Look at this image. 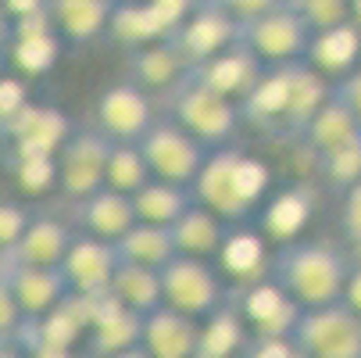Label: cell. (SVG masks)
Here are the masks:
<instances>
[{
    "instance_id": "obj_1",
    "label": "cell",
    "mask_w": 361,
    "mask_h": 358,
    "mask_svg": "<svg viewBox=\"0 0 361 358\" xmlns=\"http://www.w3.org/2000/svg\"><path fill=\"white\" fill-rule=\"evenodd\" d=\"M347 269V254L329 240H286L272 254V280L297 309H319V304L340 301Z\"/></svg>"
},
{
    "instance_id": "obj_2",
    "label": "cell",
    "mask_w": 361,
    "mask_h": 358,
    "mask_svg": "<svg viewBox=\"0 0 361 358\" xmlns=\"http://www.w3.org/2000/svg\"><path fill=\"white\" fill-rule=\"evenodd\" d=\"M193 186V201L204 204L222 222H240L254 212L265 186L262 165H254L243 150H215L204 158Z\"/></svg>"
},
{
    "instance_id": "obj_3",
    "label": "cell",
    "mask_w": 361,
    "mask_h": 358,
    "mask_svg": "<svg viewBox=\"0 0 361 358\" xmlns=\"http://www.w3.org/2000/svg\"><path fill=\"white\" fill-rule=\"evenodd\" d=\"M169 112H172V122H179L204 147L226 143L236 133V126H240V105L236 100L222 97L212 86H204L186 68L169 86Z\"/></svg>"
},
{
    "instance_id": "obj_4",
    "label": "cell",
    "mask_w": 361,
    "mask_h": 358,
    "mask_svg": "<svg viewBox=\"0 0 361 358\" xmlns=\"http://www.w3.org/2000/svg\"><path fill=\"white\" fill-rule=\"evenodd\" d=\"M286 337L304 358H361V316L343 301L297 309Z\"/></svg>"
},
{
    "instance_id": "obj_5",
    "label": "cell",
    "mask_w": 361,
    "mask_h": 358,
    "mask_svg": "<svg viewBox=\"0 0 361 358\" xmlns=\"http://www.w3.org/2000/svg\"><path fill=\"white\" fill-rule=\"evenodd\" d=\"M158 273H161V304H169V309H176L190 319L219 316L222 301H226V287L204 258L172 254Z\"/></svg>"
},
{
    "instance_id": "obj_6",
    "label": "cell",
    "mask_w": 361,
    "mask_h": 358,
    "mask_svg": "<svg viewBox=\"0 0 361 358\" xmlns=\"http://www.w3.org/2000/svg\"><path fill=\"white\" fill-rule=\"evenodd\" d=\"M136 147H140V155L154 179L186 183V186L197 179L204 158H208V147L172 119H154L147 126V133L136 140Z\"/></svg>"
},
{
    "instance_id": "obj_7",
    "label": "cell",
    "mask_w": 361,
    "mask_h": 358,
    "mask_svg": "<svg viewBox=\"0 0 361 358\" xmlns=\"http://www.w3.org/2000/svg\"><path fill=\"white\" fill-rule=\"evenodd\" d=\"M240 43L250 47L262 61L290 65V61H304V58H307V47H312V29H307L304 18L283 0V4H276L272 11L243 22V25H240Z\"/></svg>"
},
{
    "instance_id": "obj_8",
    "label": "cell",
    "mask_w": 361,
    "mask_h": 358,
    "mask_svg": "<svg viewBox=\"0 0 361 358\" xmlns=\"http://www.w3.org/2000/svg\"><path fill=\"white\" fill-rule=\"evenodd\" d=\"M111 143L115 140H108L100 129H82V133L68 136L61 155H58V186L75 201L100 190L104 186V169H108Z\"/></svg>"
},
{
    "instance_id": "obj_9",
    "label": "cell",
    "mask_w": 361,
    "mask_h": 358,
    "mask_svg": "<svg viewBox=\"0 0 361 358\" xmlns=\"http://www.w3.org/2000/svg\"><path fill=\"white\" fill-rule=\"evenodd\" d=\"M165 40L176 47V54L190 68V65H200V61L215 58L229 43H236L240 40V22H233L229 15L212 11V8H193Z\"/></svg>"
},
{
    "instance_id": "obj_10",
    "label": "cell",
    "mask_w": 361,
    "mask_h": 358,
    "mask_svg": "<svg viewBox=\"0 0 361 358\" xmlns=\"http://www.w3.org/2000/svg\"><path fill=\"white\" fill-rule=\"evenodd\" d=\"M150 122H154V105L133 83L108 86L97 100V129L115 143H136Z\"/></svg>"
},
{
    "instance_id": "obj_11",
    "label": "cell",
    "mask_w": 361,
    "mask_h": 358,
    "mask_svg": "<svg viewBox=\"0 0 361 358\" xmlns=\"http://www.w3.org/2000/svg\"><path fill=\"white\" fill-rule=\"evenodd\" d=\"M186 72L193 79H200L204 86L219 90L229 100H247V93L257 86V79L265 76L262 72V58H257L250 47H243L240 40L229 43L226 50H219L215 58L200 61V65H190Z\"/></svg>"
},
{
    "instance_id": "obj_12",
    "label": "cell",
    "mask_w": 361,
    "mask_h": 358,
    "mask_svg": "<svg viewBox=\"0 0 361 358\" xmlns=\"http://www.w3.org/2000/svg\"><path fill=\"white\" fill-rule=\"evenodd\" d=\"M118 269V251L115 240H100V237H72L65 258H61V273L68 276L72 294H100L108 290L111 276Z\"/></svg>"
},
{
    "instance_id": "obj_13",
    "label": "cell",
    "mask_w": 361,
    "mask_h": 358,
    "mask_svg": "<svg viewBox=\"0 0 361 358\" xmlns=\"http://www.w3.org/2000/svg\"><path fill=\"white\" fill-rule=\"evenodd\" d=\"M4 280H8L25 319L47 316L50 309H58V304L72 294L61 265H8Z\"/></svg>"
},
{
    "instance_id": "obj_14",
    "label": "cell",
    "mask_w": 361,
    "mask_h": 358,
    "mask_svg": "<svg viewBox=\"0 0 361 358\" xmlns=\"http://www.w3.org/2000/svg\"><path fill=\"white\" fill-rule=\"evenodd\" d=\"M140 344L150 358H190L204 344V337L197 330V319L169 309V304H158L140 323Z\"/></svg>"
},
{
    "instance_id": "obj_15",
    "label": "cell",
    "mask_w": 361,
    "mask_h": 358,
    "mask_svg": "<svg viewBox=\"0 0 361 358\" xmlns=\"http://www.w3.org/2000/svg\"><path fill=\"white\" fill-rule=\"evenodd\" d=\"M68 244H72V229L61 219L36 215V219H29L22 237L4 251V262L8 265H61Z\"/></svg>"
},
{
    "instance_id": "obj_16",
    "label": "cell",
    "mask_w": 361,
    "mask_h": 358,
    "mask_svg": "<svg viewBox=\"0 0 361 358\" xmlns=\"http://www.w3.org/2000/svg\"><path fill=\"white\" fill-rule=\"evenodd\" d=\"M75 222L100 240H118L133 222H136V208H133V197L118 193L111 186H100L86 197H79V208H75Z\"/></svg>"
},
{
    "instance_id": "obj_17",
    "label": "cell",
    "mask_w": 361,
    "mask_h": 358,
    "mask_svg": "<svg viewBox=\"0 0 361 358\" xmlns=\"http://www.w3.org/2000/svg\"><path fill=\"white\" fill-rule=\"evenodd\" d=\"M300 140L322 158V155H333V150L361 140V122L350 115V108L343 105V100L333 97V86H329V97L315 108V115L307 119Z\"/></svg>"
},
{
    "instance_id": "obj_18",
    "label": "cell",
    "mask_w": 361,
    "mask_h": 358,
    "mask_svg": "<svg viewBox=\"0 0 361 358\" xmlns=\"http://www.w3.org/2000/svg\"><path fill=\"white\" fill-rule=\"evenodd\" d=\"M54 29L72 43H90L111 25L115 0H47Z\"/></svg>"
},
{
    "instance_id": "obj_19",
    "label": "cell",
    "mask_w": 361,
    "mask_h": 358,
    "mask_svg": "<svg viewBox=\"0 0 361 358\" xmlns=\"http://www.w3.org/2000/svg\"><path fill=\"white\" fill-rule=\"evenodd\" d=\"M133 197V208L140 222H154V226H172L193 201V186L186 183H169V179H147Z\"/></svg>"
},
{
    "instance_id": "obj_20",
    "label": "cell",
    "mask_w": 361,
    "mask_h": 358,
    "mask_svg": "<svg viewBox=\"0 0 361 358\" xmlns=\"http://www.w3.org/2000/svg\"><path fill=\"white\" fill-rule=\"evenodd\" d=\"M108 290L129 312L147 316L161 304V273L150 269V265H136V262H118Z\"/></svg>"
},
{
    "instance_id": "obj_21",
    "label": "cell",
    "mask_w": 361,
    "mask_h": 358,
    "mask_svg": "<svg viewBox=\"0 0 361 358\" xmlns=\"http://www.w3.org/2000/svg\"><path fill=\"white\" fill-rule=\"evenodd\" d=\"M357 54H361V25H354V18H350V22L336 25V29L315 32L304 61L319 65V72H336V76H343L347 68L357 65Z\"/></svg>"
},
{
    "instance_id": "obj_22",
    "label": "cell",
    "mask_w": 361,
    "mask_h": 358,
    "mask_svg": "<svg viewBox=\"0 0 361 358\" xmlns=\"http://www.w3.org/2000/svg\"><path fill=\"white\" fill-rule=\"evenodd\" d=\"M115 251H118V262H136V265L161 269L176 254V244H172V229L169 226H154V222H140L136 219L115 240Z\"/></svg>"
},
{
    "instance_id": "obj_23",
    "label": "cell",
    "mask_w": 361,
    "mask_h": 358,
    "mask_svg": "<svg viewBox=\"0 0 361 358\" xmlns=\"http://www.w3.org/2000/svg\"><path fill=\"white\" fill-rule=\"evenodd\" d=\"M176 254H193V258H208L222 247V219L212 215L204 204H190V208L169 226Z\"/></svg>"
},
{
    "instance_id": "obj_24",
    "label": "cell",
    "mask_w": 361,
    "mask_h": 358,
    "mask_svg": "<svg viewBox=\"0 0 361 358\" xmlns=\"http://www.w3.org/2000/svg\"><path fill=\"white\" fill-rule=\"evenodd\" d=\"M147 179H150V169L140 155V147L136 143H111L108 169H104V186H111L118 193H136Z\"/></svg>"
},
{
    "instance_id": "obj_25",
    "label": "cell",
    "mask_w": 361,
    "mask_h": 358,
    "mask_svg": "<svg viewBox=\"0 0 361 358\" xmlns=\"http://www.w3.org/2000/svg\"><path fill=\"white\" fill-rule=\"evenodd\" d=\"M286 4L304 18V25L315 32H326V29H336L343 22H350V0H286Z\"/></svg>"
},
{
    "instance_id": "obj_26",
    "label": "cell",
    "mask_w": 361,
    "mask_h": 358,
    "mask_svg": "<svg viewBox=\"0 0 361 358\" xmlns=\"http://www.w3.org/2000/svg\"><path fill=\"white\" fill-rule=\"evenodd\" d=\"M340 237L347 244V251L354 258H361V179H354L343 190V204H340Z\"/></svg>"
},
{
    "instance_id": "obj_27",
    "label": "cell",
    "mask_w": 361,
    "mask_h": 358,
    "mask_svg": "<svg viewBox=\"0 0 361 358\" xmlns=\"http://www.w3.org/2000/svg\"><path fill=\"white\" fill-rule=\"evenodd\" d=\"M322 169L340 190H347L354 179H361V140L333 150V155H322Z\"/></svg>"
},
{
    "instance_id": "obj_28",
    "label": "cell",
    "mask_w": 361,
    "mask_h": 358,
    "mask_svg": "<svg viewBox=\"0 0 361 358\" xmlns=\"http://www.w3.org/2000/svg\"><path fill=\"white\" fill-rule=\"evenodd\" d=\"M276 4H283V0H197V8L222 11V15H229L240 25L250 22V18H257V15H265V11H272Z\"/></svg>"
},
{
    "instance_id": "obj_29",
    "label": "cell",
    "mask_w": 361,
    "mask_h": 358,
    "mask_svg": "<svg viewBox=\"0 0 361 358\" xmlns=\"http://www.w3.org/2000/svg\"><path fill=\"white\" fill-rule=\"evenodd\" d=\"M22 323H25V316H22V309H18V301H15L8 280L0 276V344L18 340V337H22Z\"/></svg>"
},
{
    "instance_id": "obj_30",
    "label": "cell",
    "mask_w": 361,
    "mask_h": 358,
    "mask_svg": "<svg viewBox=\"0 0 361 358\" xmlns=\"http://www.w3.org/2000/svg\"><path fill=\"white\" fill-rule=\"evenodd\" d=\"M240 358H304L293 344H290V337L283 333V337H262V340H250L243 351H240Z\"/></svg>"
},
{
    "instance_id": "obj_31",
    "label": "cell",
    "mask_w": 361,
    "mask_h": 358,
    "mask_svg": "<svg viewBox=\"0 0 361 358\" xmlns=\"http://www.w3.org/2000/svg\"><path fill=\"white\" fill-rule=\"evenodd\" d=\"M333 97L343 100V105L350 108V115L361 122V61L354 68H347L336 83H333Z\"/></svg>"
},
{
    "instance_id": "obj_32",
    "label": "cell",
    "mask_w": 361,
    "mask_h": 358,
    "mask_svg": "<svg viewBox=\"0 0 361 358\" xmlns=\"http://www.w3.org/2000/svg\"><path fill=\"white\" fill-rule=\"evenodd\" d=\"M29 212L22 208V204H0V251H8L18 237H22V229L29 226Z\"/></svg>"
},
{
    "instance_id": "obj_33",
    "label": "cell",
    "mask_w": 361,
    "mask_h": 358,
    "mask_svg": "<svg viewBox=\"0 0 361 358\" xmlns=\"http://www.w3.org/2000/svg\"><path fill=\"white\" fill-rule=\"evenodd\" d=\"M340 301L347 304L350 312L361 316V258H357V265L347 269V280H343V294H340Z\"/></svg>"
},
{
    "instance_id": "obj_34",
    "label": "cell",
    "mask_w": 361,
    "mask_h": 358,
    "mask_svg": "<svg viewBox=\"0 0 361 358\" xmlns=\"http://www.w3.org/2000/svg\"><path fill=\"white\" fill-rule=\"evenodd\" d=\"M11 36H15V18L8 15L4 0H0V50H4V47L11 43Z\"/></svg>"
},
{
    "instance_id": "obj_35",
    "label": "cell",
    "mask_w": 361,
    "mask_h": 358,
    "mask_svg": "<svg viewBox=\"0 0 361 358\" xmlns=\"http://www.w3.org/2000/svg\"><path fill=\"white\" fill-rule=\"evenodd\" d=\"M100 358H150L147 354V347L136 340V344H126V347H115V351H108V354H100Z\"/></svg>"
},
{
    "instance_id": "obj_36",
    "label": "cell",
    "mask_w": 361,
    "mask_h": 358,
    "mask_svg": "<svg viewBox=\"0 0 361 358\" xmlns=\"http://www.w3.org/2000/svg\"><path fill=\"white\" fill-rule=\"evenodd\" d=\"M29 358H75L72 347H32Z\"/></svg>"
},
{
    "instance_id": "obj_37",
    "label": "cell",
    "mask_w": 361,
    "mask_h": 358,
    "mask_svg": "<svg viewBox=\"0 0 361 358\" xmlns=\"http://www.w3.org/2000/svg\"><path fill=\"white\" fill-rule=\"evenodd\" d=\"M190 358H233V354H226V351H212V347H204V344H200Z\"/></svg>"
},
{
    "instance_id": "obj_38",
    "label": "cell",
    "mask_w": 361,
    "mask_h": 358,
    "mask_svg": "<svg viewBox=\"0 0 361 358\" xmlns=\"http://www.w3.org/2000/svg\"><path fill=\"white\" fill-rule=\"evenodd\" d=\"M0 358H29V351H22V347H11V344H0Z\"/></svg>"
},
{
    "instance_id": "obj_39",
    "label": "cell",
    "mask_w": 361,
    "mask_h": 358,
    "mask_svg": "<svg viewBox=\"0 0 361 358\" xmlns=\"http://www.w3.org/2000/svg\"><path fill=\"white\" fill-rule=\"evenodd\" d=\"M4 269H8V262H4V251H0V276H4Z\"/></svg>"
},
{
    "instance_id": "obj_40",
    "label": "cell",
    "mask_w": 361,
    "mask_h": 358,
    "mask_svg": "<svg viewBox=\"0 0 361 358\" xmlns=\"http://www.w3.org/2000/svg\"><path fill=\"white\" fill-rule=\"evenodd\" d=\"M4 133H8V129H4V119H0V136H4Z\"/></svg>"
},
{
    "instance_id": "obj_41",
    "label": "cell",
    "mask_w": 361,
    "mask_h": 358,
    "mask_svg": "<svg viewBox=\"0 0 361 358\" xmlns=\"http://www.w3.org/2000/svg\"><path fill=\"white\" fill-rule=\"evenodd\" d=\"M115 4H129V0H115Z\"/></svg>"
},
{
    "instance_id": "obj_42",
    "label": "cell",
    "mask_w": 361,
    "mask_h": 358,
    "mask_svg": "<svg viewBox=\"0 0 361 358\" xmlns=\"http://www.w3.org/2000/svg\"><path fill=\"white\" fill-rule=\"evenodd\" d=\"M0 61H4V50H0Z\"/></svg>"
}]
</instances>
